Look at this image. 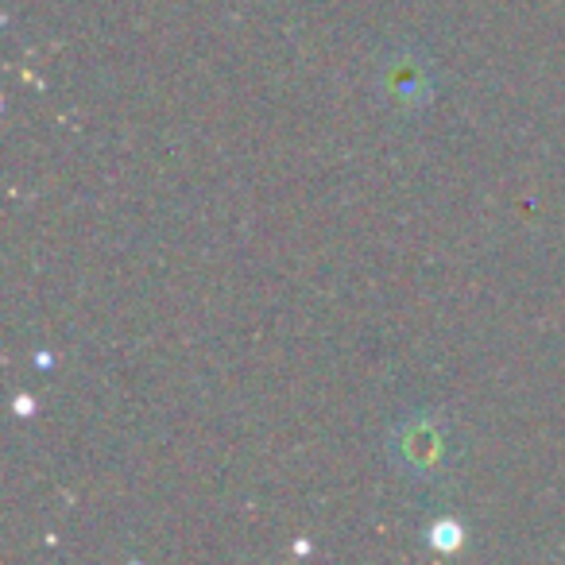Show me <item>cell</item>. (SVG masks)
<instances>
[{"label":"cell","instance_id":"obj_1","mask_svg":"<svg viewBox=\"0 0 565 565\" xmlns=\"http://www.w3.org/2000/svg\"><path fill=\"white\" fill-rule=\"evenodd\" d=\"M392 449L399 457V465L411 469V477H438L446 441H441V430L430 415H415L399 426Z\"/></svg>","mask_w":565,"mask_h":565},{"label":"cell","instance_id":"obj_2","mask_svg":"<svg viewBox=\"0 0 565 565\" xmlns=\"http://www.w3.org/2000/svg\"><path fill=\"white\" fill-rule=\"evenodd\" d=\"M426 542H430L438 554H454V550L465 546V523L461 519H434L430 531H426Z\"/></svg>","mask_w":565,"mask_h":565}]
</instances>
